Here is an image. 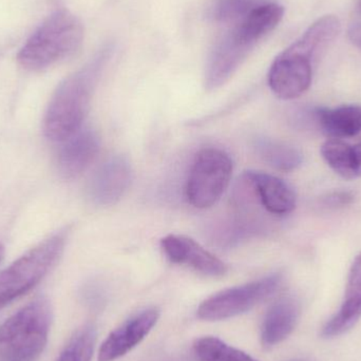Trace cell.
<instances>
[{
  "label": "cell",
  "instance_id": "6",
  "mask_svg": "<svg viewBox=\"0 0 361 361\" xmlns=\"http://www.w3.org/2000/svg\"><path fill=\"white\" fill-rule=\"evenodd\" d=\"M68 229L51 235L0 273V310L35 288L63 255Z\"/></svg>",
  "mask_w": 361,
  "mask_h": 361
},
{
  "label": "cell",
  "instance_id": "21",
  "mask_svg": "<svg viewBox=\"0 0 361 361\" xmlns=\"http://www.w3.org/2000/svg\"><path fill=\"white\" fill-rule=\"evenodd\" d=\"M261 4L260 0H216L212 17L216 23L235 25Z\"/></svg>",
  "mask_w": 361,
  "mask_h": 361
},
{
  "label": "cell",
  "instance_id": "12",
  "mask_svg": "<svg viewBox=\"0 0 361 361\" xmlns=\"http://www.w3.org/2000/svg\"><path fill=\"white\" fill-rule=\"evenodd\" d=\"M61 143L57 154V169L66 180L76 179L85 173L94 162L101 148V139L91 128H82Z\"/></svg>",
  "mask_w": 361,
  "mask_h": 361
},
{
  "label": "cell",
  "instance_id": "26",
  "mask_svg": "<svg viewBox=\"0 0 361 361\" xmlns=\"http://www.w3.org/2000/svg\"><path fill=\"white\" fill-rule=\"evenodd\" d=\"M2 257H4V246L0 243V261H1Z\"/></svg>",
  "mask_w": 361,
  "mask_h": 361
},
{
  "label": "cell",
  "instance_id": "5",
  "mask_svg": "<svg viewBox=\"0 0 361 361\" xmlns=\"http://www.w3.org/2000/svg\"><path fill=\"white\" fill-rule=\"evenodd\" d=\"M52 311L47 299L38 298L0 326V361H36L50 332Z\"/></svg>",
  "mask_w": 361,
  "mask_h": 361
},
{
  "label": "cell",
  "instance_id": "20",
  "mask_svg": "<svg viewBox=\"0 0 361 361\" xmlns=\"http://www.w3.org/2000/svg\"><path fill=\"white\" fill-rule=\"evenodd\" d=\"M95 329L90 324L80 328L72 337L56 361H91L94 352Z\"/></svg>",
  "mask_w": 361,
  "mask_h": 361
},
{
  "label": "cell",
  "instance_id": "15",
  "mask_svg": "<svg viewBox=\"0 0 361 361\" xmlns=\"http://www.w3.org/2000/svg\"><path fill=\"white\" fill-rule=\"evenodd\" d=\"M300 317V305L293 297H283L267 311L262 326L261 341L265 348L275 347L286 341L296 328Z\"/></svg>",
  "mask_w": 361,
  "mask_h": 361
},
{
  "label": "cell",
  "instance_id": "11",
  "mask_svg": "<svg viewBox=\"0 0 361 361\" xmlns=\"http://www.w3.org/2000/svg\"><path fill=\"white\" fill-rule=\"evenodd\" d=\"M160 317L157 309H146L127 320L107 337L99 352V361H116L137 347Z\"/></svg>",
  "mask_w": 361,
  "mask_h": 361
},
{
  "label": "cell",
  "instance_id": "19",
  "mask_svg": "<svg viewBox=\"0 0 361 361\" xmlns=\"http://www.w3.org/2000/svg\"><path fill=\"white\" fill-rule=\"evenodd\" d=\"M195 353L200 361H258L216 337L197 339Z\"/></svg>",
  "mask_w": 361,
  "mask_h": 361
},
{
  "label": "cell",
  "instance_id": "2",
  "mask_svg": "<svg viewBox=\"0 0 361 361\" xmlns=\"http://www.w3.org/2000/svg\"><path fill=\"white\" fill-rule=\"evenodd\" d=\"M283 14L280 4L263 2L233 25L210 53L205 70L207 90H216L229 80L256 44L279 25Z\"/></svg>",
  "mask_w": 361,
  "mask_h": 361
},
{
  "label": "cell",
  "instance_id": "7",
  "mask_svg": "<svg viewBox=\"0 0 361 361\" xmlns=\"http://www.w3.org/2000/svg\"><path fill=\"white\" fill-rule=\"evenodd\" d=\"M233 164L219 148H203L195 157L187 178L186 199L190 205L206 209L218 203L231 183Z\"/></svg>",
  "mask_w": 361,
  "mask_h": 361
},
{
  "label": "cell",
  "instance_id": "3",
  "mask_svg": "<svg viewBox=\"0 0 361 361\" xmlns=\"http://www.w3.org/2000/svg\"><path fill=\"white\" fill-rule=\"evenodd\" d=\"M335 40L332 27L316 20L299 39L280 53L269 72V88L286 101L301 97L312 84L313 61Z\"/></svg>",
  "mask_w": 361,
  "mask_h": 361
},
{
  "label": "cell",
  "instance_id": "1",
  "mask_svg": "<svg viewBox=\"0 0 361 361\" xmlns=\"http://www.w3.org/2000/svg\"><path fill=\"white\" fill-rule=\"evenodd\" d=\"M111 54L112 47H104L57 87L44 120V133L49 140L61 143L82 128L95 87Z\"/></svg>",
  "mask_w": 361,
  "mask_h": 361
},
{
  "label": "cell",
  "instance_id": "4",
  "mask_svg": "<svg viewBox=\"0 0 361 361\" xmlns=\"http://www.w3.org/2000/svg\"><path fill=\"white\" fill-rule=\"evenodd\" d=\"M84 34L78 17L67 8H59L30 36L17 54V61L29 71L48 69L75 53Z\"/></svg>",
  "mask_w": 361,
  "mask_h": 361
},
{
  "label": "cell",
  "instance_id": "23",
  "mask_svg": "<svg viewBox=\"0 0 361 361\" xmlns=\"http://www.w3.org/2000/svg\"><path fill=\"white\" fill-rule=\"evenodd\" d=\"M353 161L356 178H361V143L353 146Z\"/></svg>",
  "mask_w": 361,
  "mask_h": 361
},
{
  "label": "cell",
  "instance_id": "22",
  "mask_svg": "<svg viewBox=\"0 0 361 361\" xmlns=\"http://www.w3.org/2000/svg\"><path fill=\"white\" fill-rule=\"evenodd\" d=\"M353 192L350 191H338V192L332 193L329 195L328 197H324V204L328 207H343V206L349 205L354 201Z\"/></svg>",
  "mask_w": 361,
  "mask_h": 361
},
{
  "label": "cell",
  "instance_id": "13",
  "mask_svg": "<svg viewBox=\"0 0 361 361\" xmlns=\"http://www.w3.org/2000/svg\"><path fill=\"white\" fill-rule=\"evenodd\" d=\"M242 177L250 183L257 201L267 214L286 216L296 208V193L283 180L261 171H246Z\"/></svg>",
  "mask_w": 361,
  "mask_h": 361
},
{
  "label": "cell",
  "instance_id": "9",
  "mask_svg": "<svg viewBox=\"0 0 361 361\" xmlns=\"http://www.w3.org/2000/svg\"><path fill=\"white\" fill-rule=\"evenodd\" d=\"M131 180L133 171L128 161L124 157H111L95 171L89 180V200L97 206L114 205L124 197Z\"/></svg>",
  "mask_w": 361,
  "mask_h": 361
},
{
  "label": "cell",
  "instance_id": "10",
  "mask_svg": "<svg viewBox=\"0 0 361 361\" xmlns=\"http://www.w3.org/2000/svg\"><path fill=\"white\" fill-rule=\"evenodd\" d=\"M161 247L171 262L190 267L202 275L221 277L227 273L223 261L186 235H166L161 241Z\"/></svg>",
  "mask_w": 361,
  "mask_h": 361
},
{
  "label": "cell",
  "instance_id": "14",
  "mask_svg": "<svg viewBox=\"0 0 361 361\" xmlns=\"http://www.w3.org/2000/svg\"><path fill=\"white\" fill-rule=\"evenodd\" d=\"M361 318V252L350 269L343 305L322 331L324 338H334L351 330Z\"/></svg>",
  "mask_w": 361,
  "mask_h": 361
},
{
  "label": "cell",
  "instance_id": "24",
  "mask_svg": "<svg viewBox=\"0 0 361 361\" xmlns=\"http://www.w3.org/2000/svg\"><path fill=\"white\" fill-rule=\"evenodd\" d=\"M349 34L352 42L361 48V23L352 25Z\"/></svg>",
  "mask_w": 361,
  "mask_h": 361
},
{
  "label": "cell",
  "instance_id": "25",
  "mask_svg": "<svg viewBox=\"0 0 361 361\" xmlns=\"http://www.w3.org/2000/svg\"><path fill=\"white\" fill-rule=\"evenodd\" d=\"M356 11L358 14L361 15V0H357V4H356Z\"/></svg>",
  "mask_w": 361,
  "mask_h": 361
},
{
  "label": "cell",
  "instance_id": "27",
  "mask_svg": "<svg viewBox=\"0 0 361 361\" xmlns=\"http://www.w3.org/2000/svg\"><path fill=\"white\" fill-rule=\"evenodd\" d=\"M290 361H310V360H290Z\"/></svg>",
  "mask_w": 361,
  "mask_h": 361
},
{
  "label": "cell",
  "instance_id": "16",
  "mask_svg": "<svg viewBox=\"0 0 361 361\" xmlns=\"http://www.w3.org/2000/svg\"><path fill=\"white\" fill-rule=\"evenodd\" d=\"M310 116L315 126L333 139L353 137L361 133V106L317 108L310 112Z\"/></svg>",
  "mask_w": 361,
  "mask_h": 361
},
{
  "label": "cell",
  "instance_id": "18",
  "mask_svg": "<svg viewBox=\"0 0 361 361\" xmlns=\"http://www.w3.org/2000/svg\"><path fill=\"white\" fill-rule=\"evenodd\" d=\"M322 154L329 166L343 179L354 180L356 178L353 161V148L341 140L326 141L322 146Z\"/></svg>",
  "mask_w": 361,
  "mask_h": 361
},
{
  "label": "cell",
  "instance_id": "17",
  "mask_svg": "<svg viewBox=\"0 0 361 361\" xmlns=\"http://www.w3.org/2000/svg\"><path fill=\"white\" fill-rule=\"evenodd\" d=\"M254 147L257 154L267 165L279 171L288 173L295 171L303 162L302 154L297 148L283 142L261 137L257 140Z\"/></svg>",
  "mask_w": 361,
  "mask_h": 361
},
{
  "label": "cell",
  "instance_id": "8",
  "mask_svg": "<svg viewBox=\"0 0 361 361\" xmlns=\"http://www.w3.org/2000/svg\"><path fill=\"white\" fill-rule=\"evenodd\" d=\"M281 280L280 274H273L257 281L216 293L200 305L197 316L206 322H219L241 315L274 294Z\"/></svg>",
  "mask_w": 361,
  "mask_h": 361
}]
</instances>
